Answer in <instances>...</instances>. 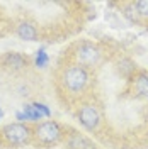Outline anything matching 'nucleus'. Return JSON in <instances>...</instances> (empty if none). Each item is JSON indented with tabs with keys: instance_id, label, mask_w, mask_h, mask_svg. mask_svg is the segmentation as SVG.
<instances>
[{
	"instance_id": "obj_1",
	"label": "nucleus",
	"mask_w": 148,
	"mask_h": 149,
	"mask_svg": "<svg viewBox=\"0 0 148 149\" xmlns=\"http://www.w3.org/2000/svg\"><path fill=\"white\" fill-rule=\"evenodd\" d=\"M61 83L70 93H80L89 85V71L82 65H68L61 73Z\"/></svg>"
},
{
	"instance_id": "obj_2",
	"label": "nucleus",
	"mask_w": 148,
	"mask_h": 149,
	"mask_svg": "<svg viewBox=\"0 0 148 149\" xmlns=\"http://www.w3.org/2000/svg\"><path fill=\"white\" fill-rule=\"evenodd\" d=\"M63 129L61 125L55 120H44L36 124L32 129V137L41 144V146H55L63 139Z\"/></svg>"
},
{
	"instance_id": "obj_3",
	"label": "nucleus",
	"mask_w": 148,
	"mask_h": 149,
	"mask_svg": "<svg viewBox=\"0 0 148 149\" xmlns=\"http://www.w3.org/2000/svg\"><path fill=\"white\" fill-rule=\"evenodd\" d=\"M0 136L10 146H24V144L31 142V139H32V129L26 124L12 122V124H7V125L2 127Z\"/></svg>"
},
{
	"instance_id": "obj_4",
	"label": "nucleus",
	"mask_w": 148,
	"mask_h": 149,
	"mask_svg": "<svg viewBox=\"0 0 148 149\" xmlns=\"http://www.w3.org/2000/svg\"><path fill=\"white\" fill-rule=\"evenodd\" d=\"M77 59H78V65H82L83 68H94L102 59L101 47L90 41H83L77 47Z\"/></svg>"
},
{
	"instance_id": "obj_5",
	"label": "nucleus",
	"mask_w": 148,
	"mask_h": 149,
	"mask_svg": "<svg viewBox=\"0 0 148 149\" xmlns=\"http://www.w3.org/2000/svg\"><path fill=\"white\" fill-rule=\"evenodd\" d=\"M77 117H78V122L82 124V127L85 130H94L99 129V125H101V112L99 109L94 105V103H83L82 107L78 109L77 112Z\"/></svg>"
},
{
	"instance_id": "obj_6",
	"label": "nucleus",
	"mask_w": 148,
	"mask_h": 149,
	"mask_svg": "<svg viewBox=\"0 0 148 149\" xmlns=\"http://www.w3.org/2000/svg\"><path fill=\"white\" fill-rule=\"evenodd\" d=\"M131 85H133V93L138 98L148 100V71H136L131 78Z\"/></svg>"
},
{
	"instance_id": "obj_7",
	"label": "nucleus",
	"mask_w": 148,
	"mask_h": 149,
	"mask_svg": "<svg viewBox=\"0 0 148 149\" xmlns=\"http://www.w3.org/2000/svg\"><path fill=\"white\" fill-rule=\"evenodd\" d=\"M66 146H68V149H97V146L89 137H85L82 134H77V132L70 134V137L66 141Z\"/></svg>"
},
{
	"instance_id": "obj_8",
	"label": "nucleus",
	"mask_w": 148,
	"mask_h": 149,
	"mask_svg": "<svg viewBox=\"0 0 148 149\" xmlns=\"http://www.w3.org/2000/svg\"><path fill=\"white\" fill-rule=\"evenodd\" d=\"M118 66V71H119L121 76H124V78H133V74L136 73V63L131 59V58H121L119 61L116 63Z\"/></svg>"
},
{
	"instance_id": "obj_9",
	"label": "nucleus",
	"mask_w": 148,
	"mask_h": 149,
	"mask_svg": "<svg viewBox=\"0 0 148 149\" xmlns=\"http://www.w3.org/2000/svg\"><path fill=\"white\" fill-rule=\"evenodd\" d=\"M17 36L22 41H36L37 39V31L31 22H20L17 26Z\"/></svg>"
},
{
	"instance_id": "obj_10",
	"label": "nucleus",
	"mask_w": 148,
	"mask_h": 149,
	"mask_svg": "<svg viewBox=\"0 0 148 149\" xmlns=\"http://www.w3.org/2000/svg\"><path fill=\"white\" fill-rule=\"evenodd\" d=\"M4 63H5V66H10L14 70H20V68L26 66V59L19 53H7L5 58H4Z\"/></svg>"
},
{
	"instance_id": "obj_11",
	"label": "nucleus",
	"mask_w": 148,
	"mask_h": 149,
	"mask_svg": "<svg viewBox=\"0 0 148 149\" xmlns=\"http://www.w3.org/2000/svg\"><path fill=\"white\" fill-rule=\"evenodd\" d=\"M123 17L128 19L131 24H140V22H141V19L138 17L136 9H135V5H133V3H126V5L123 7Z\"/></svg>"
},
{
	"instance_id": "obj_12",
	"label": "nucleus",
	"mask_w": 148,
	"mask_h": 149,
	"mask_svg": "<svg viewBox=\"0 0 148 149\" xmlns=\"http://www.w3.org/2000/svg\"><path fill=\"white\" fill-rule=\"evenodd\" d=\"M22 113L26 115V120H39L43 115L36 110L34 105H24L22 107Z\"/></svg>"
},
{
	"instance_id": "obj_13",
	"label": "nucleus",
	"mask_w": 148,
	"mask_h": 149,
	"mask_svg": "<svg viewBox=\"0 0 148 149\" xmlns=\"http://www.w3.org/2000/svg\"><path fill=\"white\" fill-rule=\"evenodd\" d=\"M133 5L140 19H148V0H136L133 2Z\"/></svg>"
},
{
	"instance_id": "obj_14",
	"label": "nucleus",
	"mask_w": 148,
	"mask_h": 149,
	"mask_svg": "<svg viewBox=\"0 0 148 149\" xmlns=\"http://www.w3.org/2000/svg\"><path fill=\"white\" fill-rule=\"evenodd\" d=\"M36 66L37 68H46L48 66V54L44 53V49H39L36 54Z\"/></svg>"
},
{
	"instance_id": "obj_15",
	"label": "nucleus",
	"mask_w": 148,
	"mask_h": 149,
	"mask_svg": "<svg viewBox=\"0 0 148 149\" xmlns=\"http://www.w3.org/2000/svg\"><path fill=\"white\" fill-rule=\"evenodd\" d=\"M32 105L36 107V110L39 112V113H41L43 117H49V115H51V112H49V109H48V107L44 105V103H32Z\"/></svg>"
},
{
	"instance_id": "obj_16",
	"label": "nucleus",
	"mask_w": 148,
	"mask_h": 149,
	"mask_svg": "<svg viewBox=\"0 0 148 149\" xmlns=\"http://www.w3.org/2000/svg\"><path fill=\"white\" fill-rule=\"evenodd\" d=\"M145 120L148 122V110H147V113H145Z\"/></svg>"
},
{
	"instance_id": "obj_17",
	"label": "nucleus",
	"mask_w": 148,
	"mask_h": 149,
	"mask_svg": "<svg viewBox=\"0 0 148 149\" xmlns=\"http://www.w3.org/2000/svg\"><path fill=\"white\" fill-rule=\"evenodd\" d=\"M0 149H2V141H0Z\"/></svg>"
},
{
	"instance_id": "obj_18",
	"label": "nucleus",
	"mask_w": 148,
	"mask_h": 149,
	"mask_svg": "<svg viewBox=\"0 0 148 149\" xmlns=\"http://www.w3.org/2000/svg\"><path fill=\"white\" fill-rule=\"evenodd\" d=\"M0 117H2V112H0Z\"/></svg>"
}]
</instances>
